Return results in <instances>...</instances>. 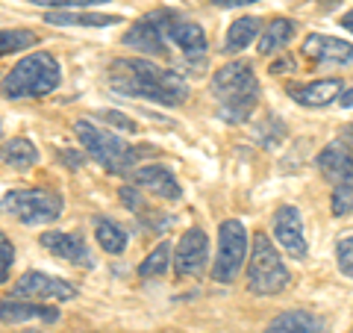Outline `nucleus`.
<instances>
[{"mask_svg": "<svg viewBox=\"0 0 353 333\" xmlns=\"http://www.w3.org/2000/svg\"><path fill=\"white\" fill-rule=\"evenodd\" d=\"M345 92V83L339 77H327V80H312L303 86H289V95L294 104L309 106V109H321L330 106L333 101H339V95Z\"/></svg>", "mask_w": 353, "mask_h": 333, "instance_id": "18", "label": "nucleus"}, {"mask_svg": "<svg viewBox=\"0 0 353 333\" xmlns=\"http://www.w3.org/2000/svg\"><path fill=\"white\" fill-rule=\"evenodd\" d=\"M303 53L321 65H350L353 62V44L324 32H312L303 39Z\"/></svg>", "mask_w": 353, "mask_h": 333, "instance_id": "16", "label": "nucleus"}, {"mask_svg": "<svg viewBox=\"0 0 353 333\" xmlns=\"http://www.w3.org/2000/svg\"><path fill=\"white\" fill-rule=\"evenodd\" d=\"M62 83V68L59 59L48 50L27 53L24 59H18L6 77L0 80V95L6 101H27V97H48L59 88Z\"/></svg>", "mask_w": 353, "mask_h": 333, "instance_id": "3", "label": "nucleus"}, {"mask_svg": "<svg viewBox=\"0 0 353 333\" xmlns=\"http://www.w3.org/2000/svg\"><path fill=\"white\" fill-rule=\"evenodd\" d=\"M74 136L88 157H92L97 165H103L109 174H127L132 165H139V157L145 153V151L130 148L118 133L94 124V121H88V118L74 121Z\"/></svg>", "mask_w": 353, "mask_h": 333, "instance_id": "4", "label": "nucleus"}, {"mask_svg": "<svg viewBox=\"0 0 353 333\" xmlns=\"http://www.w3.org/2000/svg\"><path fill=\"white\" fill-rule=\"evenodd\" d=\"M339 104H341V109H350L353 106V88H345V92L339 95Z\"/></svg>", "mask_w": 353, "mask_h": 333, "instance_id": "33", "label": "nucleus"}, {"mask_svg": "<svg viewBox=\"0 0 353 333\" xmlns=\"http://www.w3.org/2000/svg\"><path fill=\"white\" fill-rule=\"evenodd\" d=\"M44 21L53 27H112L121 24V15H103V12H83V9H57L48 12Z\"/></svg>", "mask_w": 353, "mask_h": 333, "instance_id": "20", "label": "nucleus"}, {"mask_svg": "<svg viewBox=\"0 0 353 333\" xmlns=\"http://www.w3.org/2000/svg\"><path fill=\"white\" fill-rule=\"evenodd\" d=\"M0 133H3V124H0Z\"/></svg>", "mask_w": 353, "mask_h": 333, "instance_id": "37", "label": "nucleus"}, {"mask_svg": "<svg viewBox=\"0 0 353 333\" xmlns=\"http://www.w3.org/2000/svg\"><path fill=\"white\" fill-rule=\"evenodd\" d=\"M168 44H174L185 59H201L209 48L203 27L194 24L189 18H183V15H176V12L168 21Z\"/></svg>", "mask_w": 353, "mask_h": 333, "instance_id": "15", "label": "nucleus"}, {"mask_svg": "<svg viewBox=\"0 0 353 333\" xmlns=\"http://www.w3.org/2000/svg\"><path fill=\"white\" fill-rule=\"evenodd\" d=\"M0 162L9 165V169H15V171H27L39 162V148L32 145L30 139L15 136V139L3 142V148H0Z\"/></svg>", "mask_w": 353, "mask_h": 333, "instance_id": "22", "label": "nucleus"}, {"mask_svg": "<svg viewBox=\"0 0 353 333\" xmlns=\"http://www.w3.org/2000/svg\"><path fill=\"white\" fill-rule=\"evenodd\" d=\"M36 41H39V36L30 30H0V57L36 48Z\"/></svg>", "mask_w": 353, "mask_h": 333, "instance_id": "26", "label": "nucleus"}, {"mask_svg": "<svg viewBox=\"0 0 353 333\" xmlns=\"http://www.w3.org/2000/svg\"><path fill=\"white\" fill-rule=\"evenodd\" d=\"M297 32V24L289 18H274L271 24H265L262 32H259V53L262 57H274V53H280L283 48H289L292 39Z\"/></svg>", "mask_w": 353, "mask_h": 333, "instance_id": "21", "label": "nucleus"}, {"mask_svg": "<svg viewBox=\"0 0 353 333\" xmlns=\"http://www.w3.org/2000/svg\"><path fill=\"white\" fill-rule=\"evenodd\" d=\"M27 333H41V330H27Z\"/></svg>", "mask_w": 353, "mask_h": 333, "instance_id": "36", "label": "nucleus"}, {"mask_svg": "<svg viewBox=\"0 0 353 333\" xmlns=\"http://www.w3.org/2000/svg\"><path fill=\"white\" fill-rule=\"evenodd\" d=\"M259 32H262V21L259 18H239L230 24L227 30V39H224V50L227 53H241V50H248L253 41L259 39Z\"/></svg>", "mask_w": 353, "mask_h": 333, "instance_id": "23", "label": "nucleus"}, {"mask_svg": "<svg viewBox=\"0 0 353 333\" xmlns=\"http://www.w3.org/2000/svg\"><path fill=\"white\" fill-rule=\"evenodd\" d=\"M212 97L224 121H230V124L248 121L259 104V80L253 65L248 59L224 62L212 74Z\"/></svg>", "mask_w": 353, "mask_h": 333, "instance_id": "2", "label": "nucleus"}, {"mask_svg": "<svg viewBox=\"0 0 353 333\" xmlns=\"http://www.w3.org/2000/svg\"><path fill=\"white\" fill-rule=\"evenodd\" d=\"M103 118H106V124H115V127H121V130L136 133V124H132V121H127L121 113H103Z\"/></svg>", "mask_w": 353, "mask_h": 333, "instance_id": "30", "label": "nucleus"}, {"mask_svg": "<svg viewBox=\"0 0 353 333\" xmlns=\"http://www.w3.org/2000/svg\"><path fill=\"white\" fill-rule=\"evenodd\" d=\"M65 209V201L53 189H9L0 198V213L18 218L21 225H50Z\"/></svg>", "mask_w": 353, "mask_h": 333, "instance_id": "7", "label": "nucleus"}, {"mask_svg": "<svg viewBox=\"0 0 353 333\" xmlns=\"http://www.w3.org/2000/svg\"><path fill=\"white\" fill-rule=\"evenodd\" d=\"M12 295L15 298H27V301H71L80 292H77V286L62 280V277H53L48 272H24L15 280L12 286Z\"/></svg>", "mask_w": 353, "mask_h": 333, "instance_id": "10", "label": "nucleus"}, {"mask_svg": "<svg viewBox=\"0 0 353 333\" xmlns=\"http://www.w3.org/2000/svg\"><path fill=\"white\" fill-rule=\"evenodd\" d=\"M41 248L50 251L53 257H59L71 265H85V269H92L94 260H92V251H88L85 239L77 236V233H62V230H48L41 233Z\"/></svg>", "mask_w": 353, "mask_h": 333, "instance_id": "13", "label": "nucleus"}, {"mask_svg": "<svg viewBox=\"0 0 353 333\" xmlns=\"http://www.w3.org/2000/svg\"><path fill=\"white\" fill-rule=\"evenodd\" d=\"M265 333H327V321L309 310H289L274 318Z\"/></svg>", "mask_w": 353, "mask_h": 333, "instance_id": "19", "label": "nucleus"}, {"mask_svg": "<svg viewBox=\"0 0 353 333\" xmlns=\"http://www.w3.org/2000/svg\"><path fill=\"white\" fill-rule=\"evenodd\" d=\"M106 83L121 97L153 101L162 106H180L189 97V83L180 74L171 68H162L153 59H141V57L112 59V65L106 71Z\"/></svg>", "mask_w": 353, "mask_h": 333, "instance_id": "1", "label": "nucleus"}, {"mask_svg": "<svg viewBox=\"0 0 353 333\" xmlns=\"http://www.w3.org/2000/svg\"><path fill=\"white\" fill-rule=\"evenodd\" d=\"M36 6H53V9H88V6H101L109 0H30Z\"/></svg>", "mask_w": 353, "mask_h": 333, "instance_id": "29", "label": "nucleus"}, {"mask_svg": "<svg viewBox=\"0 0 353 333\" xmlns=\"http://www.w3.org/2000/svg\"><path fill=\"white\" fill-rule=\"evenodd\" d=\"M339 142H345L347 148H353V124H347L345 130H341V139Z\"/></svg>", "mask_w": 353, "mask_h": 333, "instance_id": "34", "label": "nucleus"}, {"mask_svg": "<svg viewBox=\"0 0 353 333\" xmlns=\"http://www.w3.org/2000/svg\"><path fill=\"white\" fill-rule=\"evenodd\" d=\"M171 9H157L145 18H139L127 32H124V44L136 48L148 57H165L168 53V21H171Z\"/></svg>", "mask_w": 353, "mask_h": 333, "instance_id": "9", "label": "nucleus"}, {"mask_svg": "<svg viewBox=\"0 0 353 333\" xmlns=\"http://www.w3.org/2000/svg\"><path fill=\"white\" fill-rule=\"evenodd\" d=\"M215 6H224V9H236V6H248V3H256V0H212Z\"/></svg>", "mask_w": 353, "mask_h": 333, "instance_id": "32", "label": "nucleus"}, {"mask_svg": "<svg viewBox=\"0 0 353 333\" xmlns=\"http://www.w3.org/2000/svg\"><path fill=\"white\" fill-rule=\"evenodd\" d=\"M59 318L57 307H41L39 301H27V298H0V321L3 325H21V321H53Z\"/></svg>", "mask_w": 353, "mask_h": 333, "instance_id": "17", "label": "nucleus"}, {"mask_svg": "<svg viewBox=\"0 0 353 333\" xmlns=\"http://www.w3.org/2000/svg\"><path fill=\"white\" fill-rule=\"evenodd\" d=\"M292 274L280 260L277 245L268 233H253V248L248 260V289L259 298H271L289 289Z\"/></svg>", "mask_w": 353, "mask_h": 333, "instance_id": "5", "label": "nucleus"}, {"mask_svg": "<svg viewBox=\"0 0 353 333\" xmlns=\"http://www.w3.org/2000/svg\"><path fill=\"white\" fill-rule=\"evenodd\" d=\"M94 236H97V245H101L106 254H121L127 248V230L112 218L97 216L94 218Z\"/></svg>", "mask_w": 353, "mask_h": 333, "instance_id": "24", "label": "nucleus"}, {"mask_svg": "<svg viewBox=\"0 0 353 333\" xmlns=\"http://www.w3.org/2000/svg\"><path fill=\"white\" fill-rule=\"evenodd\" d=\"M336 265L345 277H353V236H345L336 245Z\"/></svg>", "mask_w": 353, "mask_h": 333, "instance_id": "27", "label": "nucleus"}, {"mask_svg": "<svg viewBox=\"0 0 353 333\" xmlns=\"http://www.w3.org/2000/svg\"><path fill=\"white\" fill-rule=\"evenodd\" d=\"M209 263V236L203 227H189L176 242L174 272L176 277H201Z\"/></svg>", "mask_w": 353, "mask_h": 333, "instance_id": "11", "label": "nucleus"}, {"mask_svg": "<svg viewBox=\"0 0 353 333\" xmlns=\"http://www.w3.org/2000/svg\"><path fill=\"white\" fill-rule=\"evenodd\" d=\"M341 27H345L347 32H353V9H350V12L341 15Z\"/></svg>", "mask_w": 353, "mask_h": 333, "instance_id": "35", "label": "nucleus"}, {"mask_svg": "<svg viewBox=\"0 0 353 333\" xmlns=\"http://www.w3.org/2000/svg\"><path fill=\"white\" fill-rule=\"evenodd\" d=\"M318 171L333 186V198H330L333 216L336 218L350 216L353 213V153L345 142H330L318 153Z\"/></svg>", "mask_w": 353, "mask_h": 333, "instance_id": "6", "label": "nucleus"}, {"mask_svg": "<svg viewBox=\"0 0 353 333\" xmlns=\"http://www.w3.org/2000/svg\"><path fill=\"white\" fill-rule=\"evenodd\" d=\"M171 245L168 242H159L157 248H153L145 260H141V265H139V274L141 277H162L165 272L171 269Z\"/></svg>", "mask_w": 353, "mask_h": 333, "instance_id": "25", "label": "nucleus"}, {"mask_svg": "<svg viewBox=\"0 0 353 333\" xmlns=\"http://www.w3.org/2000/svg\"><path fill=\"white\" fill-rule=\"evenodd\" d=\"M57 157H59V160H65V162H68V169H71V171H74V169H80V165H83V160L77 157L74 151H59Z\"/></svg>", "mask_w": 353, "mask_h": 333, "instance_id": "31", "label": "nucleus"}, {"mask_svg": "<svg viewBox=\"0 0 353 333\" xmlns=\"http://www.w3.org/2000/svg\"><path fill=\"white\" fill-rule=\"evenodd\" d=\"M12 263H15V248L9 236L3 230H0V283L9 280V272H12Z\"/></svg>", "mask_w": 353, "mask_h": 333, "instance_id": "28", "label": "nucleus"}, {"mask_svg": "<svg viewBox=\"0 0 353 333\" xmlns=\"http://www.w3.org/2000/svg\"><path fill=\"white\" fill-rule=\"evenodd\" d=\"M248 260V230L241 221L227 218L218 227V254L212 263L215 283H233L241 274V265Z\"/></svg>", "mask_w": 353, "mask_h": 333, "instance_id": "8", "label": "nucleus"}, {"mask_svg": "<svg viewBox=\"0 0 353 333\" xmlns=\"http://www.w3.org/2000/svg\"><path fill=\"white\" fill-rule=\"evenodd\" d=\"M274 242L289 254L294 260H306L309 254V245H306V230H303V216L297 207H280L277 213H274Z\"/></svg>", "mask_w": 353, "mask_h": 333, "instance_id": "12", "label": "nucleus"}, {"mask_svg": "<svg viewBox=\"0 0 353 333\" xmlns=\"http://www.w3.org/2000/svg\"><path fill=\"white\" fill-rule=\"evenodd\" d=\"M132 183L145 192L162 198V201H180L183 198V186L174 177V171L168 165H141V169L132 171Z\"/></svg>", "mask_w": 353, "mask_h": 333, "instance_id": "14", "label": "nucleus"}]
</instances>
